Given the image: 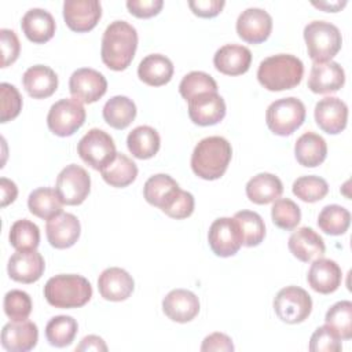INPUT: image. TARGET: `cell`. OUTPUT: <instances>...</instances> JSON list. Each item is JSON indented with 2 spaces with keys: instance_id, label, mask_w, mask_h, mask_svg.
<instances>
[{
  "instance_id": "cell-1",
  "label": "cell",
  "mask_w": 352,
  "mask_h": 352,
  "mask_svg": "<svg viewBox=\"0 0 352 352\" xmlns=\"http://www.w3.org/2000/svg\"><path fill=\"white\" fill-rule=\"evenodd\" d=\"M138 48V32L126 21L111 22L102 36V62L111 70H125Z\"/></svg>"
},
{
  "instance_id": "cell-2",
  "label": "cell",
  "mask_w": 352,
  "mask_h": 352,
  "mask_svg": "<svg viewBox=\"0 0 352 352\" xmlns=\"http://www.w3.org/2000/svg\"><path fill=\"white\" fill-rule=\"evenodd\" d=\"M232 147L221 136H208L197 143L191 154V169L204 180L220 179L231 161Z\"/></svg>"
},
{
  "instance_id": "cell-3",
  "label": "cell",
  "mask_w": 352,
  "mask_h": 352,
  "mask_svg": "<svg viewBox=\"0 0 352 352\" xmlns=\"http://www.w3.org/2000/svg\"><path fill=\"white\" fill-rule=\"evenodd\" d=\"M304 74L301 59L292 54L271 55L260 62L258 82L268 91H285L297 87Z\"/></svg>"
},
{
  "instance_id": "cell-4",
  "label": "cell",
  "mask_w": 352,
  "mask_h": 352,
  "mask_svg": "<svg viewBox=\"0 0 352 352\" xmlns=\"http://www.w3.org/2000/svg\"><path fill=\"white\" fill-rule=\"evenodd\" d=\"M44 297L55 308H80L91 300L92 286L82 275L60 274L47 280Z\"/></svg>"
},
{
  "instance_id": "cell-5",
  "label": "cell",
  "mask_w": 352,
  "mask_h": 352,
  "mask_svg": "<svg viewBox=\"0 0 352 352\" xmlns=\"http://www.w3.org/2000/svg\"><path fill=\"white\" fill-rule=\"evenodd\" d=\"M307 51L314 63L331 60L342 45L340 29L326 21H312L304 28Z\"/></svg>"
},
{
  "instance_id": "cell-6",
  "label": "cell",
  "mask_w": 352,
  "mask_h": 352,
  "mask_svg": "<svg viewBox=\"0 0 352 352\" xmlns=\"http://www.w3.org/2000/svg\"><path fill=\"white\" fill-rule=\"evenodd\" d=\"M305 106L294 98H282L272 102L265 111V122L270 131L279 136H289L305 121Z\"/></svg>"
},
{
  "instance_id": "cell-7",
  "label": "cell",
  "mask_w": 352,
  "mask_h": 352,
  "mask_svg": "<svg viewBox=\"0 0 352 352\" xmlns=\"http://www.w3.org/2000/svg\"><path fill=\"white\" fill-rule=\"evenodd\" d=\"M77 153L85 164L96 170H100L109 165L117 154L113 138L99 128L89 129L80 139Z\"/></svg>"
},
{
  "instance_id": "cell-8",
  "label": "cell",
  "mask_w": 352,
  "mask_h": 352,
  "mask_svg": "<svg viewBox=\"0 0 352 352\" xmlns=\"http://www.w3.org/2000/svg\"><path fill=\"white\" fill-rule=\"evenodd\" d=\"M274 311L285 323H301L311 315L312 298L302 287L286 286L276 293L274 298Z\"/></svg>"
},
{
  "instance_id": "cell-9",
  "label": "cell",
  "mask_w": 352,
  "mask_h": 352,
  "mask_svg": "<svg viewBox=\"0 0 352 352\" xmlns=\"http://www.w3.org/2000/svg\"><path fill=\"white\" fill-rule=\"evenodd\" d=\"M85 109L77 99H60L48 111L47 125L56 136H72L85 122Z\"/></svg>"
},
{
  "instance_id": "cell-10",
  "label": "cell",
  "mask_w": 352,
  "mask_h": 352,
  "mask_svg": "<svg viewBox=\"0 0 352 352\" xmlns=\"http://www.w3.org/2000/svg\"><path fill=\"white\" fill-rule=\"evenodd\" d=\"M55 190L63 205H80L91 191V177L84 168L70 164L59 172Z\"/></svg>"
},
{
  "instance_id": "cell-11",
  "label": "cell",
  "mask_w": 352,
  "mask_h": 352,
  "mask_svg": "<svg viewBox=\"0 0 352 352\" xmlns=\"http://www.w3.org/2000/svg\"><path fill=\"white\" fill-rule=\"evenodd\" d=\"M208 242L212 252L219 257H230L238 253L242 246V235L234 217L216 219L208 232Z\"/></svg>"
},
{
  "instance_id": "cell-12",
  "label": "cell",
  "mask_w": 352,
  "mask_h": 352,
  "mask_svg": "<svg viewBox=\"0 0 352 352\" xmlns=\"http://www.w3.org/2000/svg\"><path fill=\"white\" fill-rule=\"evenodd\" d=\"M69 91L81 103H94L107 91V81L102 73L91 67H81L73 72L69 80Z\"/></svg>"
},
{
  "instance_id": "cell-13",
  "label": "cell",
  "mask_w": 352,
  "mask_h": 352,
  "mask_svg": "<svg viewBox=\"0 0 352 352\" xmlns=\"http://www.w3.org/2000/svg\"><path fill=\"white\" fill-rule=\"evenodd\" d=\"M102 16V6L98 0H66L63 18L69 29L77 33L92 30Z\"/></svg>"
},
{
  "instance_id": "cell-14",
  "label": "cell",
  "mask_w": 352,
  "mask_h": 352,
  "mask_svg": "<svg viewBox=\"0 0 352 352\" xmlns=\"http://www.w3.org/2000/svg\"><path fill=\"white\" fill-rule=\"evenodd\" d=\"M272 30L271 15L258 7H250L242 11L236 19L238 36L250 44L264 43Z\"/></svg>"
},
{
  "instance_id": "cell-15",
  "label": "cell",
  "mask_w": 352,
  "mask_h": 352,
  "mask_svg": "<svg viewBox=\"0 0 352 352\" xmlns=\"http://www.w3.org/2000/svg\"><path fill=\"white\" fill-rule=\"evenodd\" d=\"M45 270V263L36 249L16 250L7 264L8 275L19 283H33L41 278Z\"/></svg>"
},
{
  "instance_id": "cell-16",
  "label": "cell",
  "mask_w": 352,
  "mask_h": 352,
  "mask_svg": "<svg viewBox=\"0 0 352 352\" xmlns=\"http://www.w3.org/2000/svg\"><path fill=\"white\" fill-rule=\"evenodd\" d=\"M315 121L318 126L329 133L337 135L342 132L348 121V106L336 96H326L315 104Z\"/></svg>"
},
{
  "instance_id": "cell-17",
  "label": "cell",
  "mask_w": 352,
  "mask_h": 352,
  "mask_svg": "<svg viewBox=\"0 0 352 352\" xmlns=\"http://www.w3.org/2000/svg\"><path fill=\"white\" fill-rule=\"evenodd\" d=\"M226 116V102L217 92H206L188 100V117L201 126L220 122Z\"/></svg>"
},
{
  "instance_id": "cell-18",
  "label": "cell",
  "mask_w": 352,
  "mask_h": 352,
  "mask_svg": "<svg viewBox=\"0 0 352 352\" xmlns=\"http://www.w3.org/2000/svg\"><path fill=\"white\" fill-rule=\"evenodd\" d=\"M38 341V329L30 320H11L3 326L1 346L8 352H28Z\"/></svg>"
},
{
  "instance_id": "cell-19",
  "label": "cell",
  "mask_w": 352,
  "mask_h": 352,
  "mask_svg": "<svg viewBox=\"0 0 352 352\" xmlns=\"http://www.w3.org/2000/svg\"><path fill=\"white\" fill-rule=\"evenodd\" d=\"M81 226L78 219L72 213H59L47 220L45 234L50 245L55 249H67L80 238Z\"/></svg>"
},
{
  "instance_id": "cell-20",
  "label": "cell",
  "mask_w": 352,
  "mask_h": 352,
  "mask_svg": "<svg viewBox=\"0 0 352 352\" xmlns=\"http://www.w3.org/2000/svg\"><path fill=\"white\" fill-rule=\"evenodd\" d=\"M164 314L173 322L187 323L199 312L198 297L186 289L170 290L162 300Z\"/></svg>"
},
{
  "instance_id": "cell-21",
  "label": "cell",
  "mask_w": 352,
  "mask_h": 352,
  "mask_svg": "<svg viewBox=\"0 0 352 352\" xmlns=\"http://www.w3.org/2000/svg\"><path fill=\"white\" fill-rule=\"evenodd\" d=\"M135 287L133 278L120 267L106 268L98 278L100 296L107 301L126 300Z\"/></svg>"
},
{
  "instance_id": "cell-22",
  "label": "cell",
  "mask_w": 352,
  "mask_h": 352,
  "mask_svg": "<svg viewBox=\"0 0 352 352\" xmlns=\"http://www.w3.org/2000/svg\"><path fill=\"white\" fill-rule=\"evenodd\" d=\"M341 279L342 272L340 265L334 260L323 257L314 260L307 275L308 285L320 294L336 292L341 285Z\"/></svg>"
},
{
  "instance_id": "cell-23",
  "label": "cell",
  "mask_w": 352,
  "mask_h": 352,
  "mask_svg": "<svg viewBox=\"0 0 352 352\" xmlns=\"http://www.w3.org/2000/svg\"><path fill=\"white\" fill-rule=\"evenodd\" d=\"M345 84L344 69L333 60L314 63L308 77V88L314 94L337 92Z\"/></svg>"
},
{
  "instance_id": "cell-24",
  "label": "cell",
  "mask_w": 352,
  "mask_h": 352,
  "mask_svg": "<svg viewBox=\"0 0 352 352\" xmlns=\"http://www.w3.org/2000/svg\"><path fill=\"white\" fill-rule=\"evenodd\" d=\"M250 63V50L238 44H226L220 47L213 56L214 67L226 76H241L249 70Z\"/></svg>"
},
{
  "instance_id": "cell-25",
  "label": "cell",
  "mask_w": 352,
  "mask_h": 352,
  "mask_svg": "<svg viewBox=\"0 0 352 352\" xmlns=\"http://www.w3.org/2000/svg\"><path fill=\"white\" fill-rule=\"evenodd\" d=\"M290 253L302 263L314 261L324 254L323 238L311 227H301L294 231L287 242Z\"/></svg>"
},
{
  "instance_id": "cell-26",
  "label": "cell",
  "mask_w": 352,
  "mask_h": 352,
  "mask_svg": "<svg viewBox=\"0 0 352 352\" xmlns=\"http://www.w3.org/2000/svg\"><path fill=\"white\" fill-rule=\"evenodd\" d=\"M23 88L33 99L50 98L58 88L56 73L44 65H34L26 69L22 76Z\"/></svg>"
},
{
  "instance_id": "cell-27",
  "label": "cell",
  "mask_w": 352,
  "mask_h": 352,
  "mask_svg": "<svg viewBox=\"0 0 352 352\" xmlns=\"http://www.w3.org/2000/svg\"><path fill=\"white\" fill-rule=\"evenodd\" d=\"M21 28L28 40L36 44L47 43L55 34L54 16L43 8H30L26 11L22 16Z\"/></svg>"
},
{
  "instance_id": "cell-28",
  "label": "cell",
  "mask_w": 352,
  "mask_h": 352,
  "mask_svg": "<svg viewBox=\"0 0 352 352\" xmlns=\"http://www.w3.org/2000/svg\"><path fill=\"white\" fill-rule=\"evenodd\" d=\"M172 60L161 54H150L138 66L139 78L150 87H161L170 81L173 76Z\"/></svg>"
},
{
  "instance_id": "cell-29",
  "label": "cell",
  "mask_w": 352,
  "mask_h": 352,
  "mask_svg": "<svg viewBox=\"0 0 352 352\" xmlns=\"http://www.w3.org/2000/svg\"><path fill=\"white\" fill-rule=\"evenodd\" d=\"M283 192L280 179L272 173H257L246 183L248 198L257 205H267L278 199Z\"/></svg>"
},
{
  "instance_id": "cell-30",
  "label": "cell",
  "mask_w": 352,
  "mask_h": 352,
  "mask_svg": "<svg viewBox=\"0 0 352 352\" xmlns=\"http://www.w3.org/2000/svg\"><path fill=\"white\" fill-rule=\"evenodd\" d=\"M294 155L300 165L315 168L326 160V140L315 132H305L297 139L294 144Z\"/></svg>"
},
{
  "instance_id": "cell-31",
  "label": "cell",
  "mask_w": 352,
  "mask_h": 352,
  "mask_svg": "<svg viewBox=\"0 0 352 352\" xmlns=\"http://www.w3.org/2000/svg\"><path fill=\"white\" fill-rule=\"evenodd\" d=\"M126 146L135 158L148 160L158 153L161 139L154 128L148 125H140L128 133Z\"/></svg>"
},
{
  "instance_id": "cell-32",
  "label": "cell",
  "mask_w": 352,
  "mask_h": 352,
  "mask_svg": "<svg viewBox=\"0 0 352 352\" xmlns=\"http://www.w3.org/2000/svg\"><path fill=\"white\" fill-rule=\"evenodd\" d=\"M63 202L55 188L38 187L29 194L28 208L32 214L43 220H50L62 213Z\"/></svg>"
},
{
  "instance_id": "cell-33",
  "label": "cell",
  "mask_w": 352,
  "mask_h": 352,
  "mask_svg": "<svg viewBox=\"0 0 352 352\" xmlns=\"http://www.w3.org/2000/svg\"><path fill=\"white\" fill-rule=\"evenodd\" d=\"M135 117L136 104L128 96H113L103 106V118L114 129H125Z\"/></svg>"
},
{
  "instance_id": "cell-34",
  "label": "cell",
  "mask_w": 352,
  "mask_h": 352,
  "mask_svg": "<svg viewBox=\"0 0 352 352\" xmlns=\"http://www.w3.org/2000/svg\"><path fill=\"white\" fill-rule=\"evenodd\" d=\"M103 180L111 187L122 188L135 182L138 176L136 164L122 153H117L114 160L100 169Z\"/></svg>"
},
{
  "instance_id": "cell-35",
  "label": "cell",
  "mask_w": 352,
  "mask_h": 352,
  "mask_svg": "<svg viewBox=\"0 0 352 352\" xmlns=\"http://www.w3.org/2000/svg\"><path fill=\"white\" fill-rule=\"evenodd\" d=\"M179 188L177 182L169 175L158 173L146 180L143 195L150 205L162 209Z\"/></svg>"
},
{
  "instance_id": "cell-36",
  "label": "cell",
  "mask_w": 352,
  "mask_h": 352,
  "mask_svg": "<svg viewBox=\"0 0 352 352\" xmlns=\"http://www.w3.org/2000/svg\"><path fill=\"white\" fill-rule=\"evenodd\" d=\"M78 324L73 316L58 315L48 320L45 326L47 341L56 348H65L74 341Z\"/></svg>"
},
{
  "instance_id": "cell-37",
  "label": "cell",
  "mask_w": 352,
  "mask_h": 352,
  "mask_svg": "<svg viewBox=\"0 0 352 352\" xmlns=\"http://www.w3.org/2000/svg\"><path fill=\"white\" fill-rule=\"evenodd\" d=\"M234 219L236 220L242 235V245L253 248L263 242L265 236V224L258 213L253 210H239L234 214Z\"/></svg>"
},
{
  "instance_id": "cell-38",
  "label": "cell",
  "mask_w": 352,
  "mask_h": 352,
  "mask_svg": "<svg viewBox=\"0 0 352 352\" xmlns=\"http://www.w3.org/2000/svg\"><path fill=\"white\" fill-rule=\"evenodd\" d=\"M327 324L341 340L352 338V302L348 300L331 305L324 316Z\"/></svg>"
},
{
  "instance_id": "cell-39",
  "label": "cell",
  "mask_w": 352,
  "mask_h": 352,
  "mask_svg": "<svg viewBox=\"0 0 352 352\" xmlns=\"http://www.w3.org/2000/svg\"><path fill=\"white\" fill-rule=\"evenodd\" d=\"M351 224V213L341 205H327L318 216L319 228L329 235H342Z\"/></svg>"
},
{
  "instance_id": "cell-40",
  "label": "cell",
  "mask_w": 352,
  "mask_h": 352,
  "mask_svg": "<svg viewBox=\"0 0 352 352\" xmlns=\"http://www.w3.org/2000/svg\"><path fill=\"white\" fill-rule=\"evenodd\" d=\"M8 239L16 250H32L40 243V230L33 221L21 219L11 226Z\"/></svg>"
},
{
  "instance_id": "cell-41",
  "label": "cell",
  "mask_w": 352,
  "mask_h": 352,
  "mask_svg": "<svg viewBox=\"0 0 352 352\" xmlns=\"http://www.w3.org/2000/svg\"><path fill=\"white\" fill-rule=\"evenodd\" d=\"M292 191L301 201L312 204L323 199L327 195L329 184L324 179L319 176L307 175V176H300L294 180L292 186Z\"/></svg>"
},
{
  "instance_id": "cell-42",
  "label": "cell",
  "mask_w": 352,
  "mask_h": 352,
  "mask_svg": "<svg viewBox=\"0 0 352 352\" xmlns=\"http://www.w3.org/2000/svg\"><path fill=\"white\" fill-rule=\"evenodd\" d=\"M179 92L183 99L188 102L198 95L206 92H217V82L205 72H190L182 78L179 84Z\"/></svg>"
},
{
  "instance_id": "cell-43",
  "label": "cell",
  "mask_w": 352,
  "mask_h": 352,
  "mask_svg": "<svg viewBox=\"0 0 352 352\" xmlns=\"http://www.w3.org/2000/svg\"><path fill=\"white\" fill-rule=\"evenodd\" d=\"M272 223L285 231L294 230L301 220V210L298 205L290 198H278L271 208Z\"/></svg>"
},
{
  "instance_id": "cell-44",
  "label": "cell",
  "mask_w": 352,
  "mask_h": 352,
  "mask_svg": "<svg viewBox=\"0 0 352 352\" xmlns=\"http://www.w3.org/2000/svg\"><path fill=\"white\" fill-rule=\"evenodd\" d=\"M4 312L6 315L15 322L26 320L32 312L33 304L30 296L23 290H10L4 296Z\"/></svg>"
},
{
  "instance_id": "cell-45",
  "label": "cell",
  "mask_w": 352,
  "mask_h": 352,
  "mask_svg": "<svg viewBox=\"0 0 352 352\" xmlns=\"http://www.w3.org/2000/svg\"><path fill=\"white\" fill-rule=\"evenodd\" d=\"M0 95H1L0 121L4 124L19 116L22 110V96L19 91L12 84H8V82L0 84Z\"/></svg>"
},
{
  "instance_id": "cell-46",
  "label": "cell",
  "mask_w": 352,
  "mask_h": 352,
  "mask_svg": "<svg viewBox=\"0 0 352 352\" xmlns=\"http://www.w3.org/2000/svg\"><path fill=\"white\" fill-rule=\"evenodd\" d=\"M194 205H195V201H194L192 194L179 188L175 192V195L170 198V201L161 210L172 219L182 220V219H187L192 214Z\"/></svg>"
},
{
  "instance_id": "cell-47",
  "label": "cell",
  "mask_w": 352,
  "mask_h": 352,
  "mask_svg": "<svg viewBox=\"0 0 352 352\" xmlns=\"http://www.w3.org/2000/svg\"><path fill=\"white\" fill-rule=\"evenodd\" d=\"M341 349V338L327 324L318 327L311 336L309 351L312 352H338Z\"/></svg>"
},
{
  "instance_id": "cell-48",
  "label": "cell",
  "mask_w": 352,
  "mask_h": 352,
  "mask_svg": "<svg viewBox=\"0 0 352 352\" xmlns=\"http://www.w3.org/2000/svg\"><path fill=\"white\" fill-rule=\"evenodd\" d=\"M0 43H1V67L12 65L21 52V43L18 36L11 29L0 30Z\"/></svg>"
},
{
  "instance_id": "cell-49",
  "label": "cell",
  "mask_w": 352,
  "mask_h": 352,
  "mask_svg": "<svg viewBox=\"0 0 352 352\" xmlns=\"http://www.w3.org/2000/svg\"><path fill=\"white\" fill-rule=\"evenodd\" d=\"M164 6L162 0H128L126 8L136 18H151L157 15Z\"/></svg>"
},
{
  "instance_id": "cell-50",
  "label": "cell",
  "mask_w": 352,
  "mask_h": 352,
  "mask_svg": "<svg viewBox=\"0 0 352 352\" xmlns=\"http://www.w3.org/2000/svg\"><path fill=\"white\" fill-rule=\"evenodd\" d=\"M226 3L223 0H192L188 1L191 11L199 18H213L219 15Z\"/></svg>"
},
{
  "instance_id": "cell-51",
  "label": "cell",
  "mask_w": 352,
  "mask_h": 352,
  "mask_svg": "<svg viewBox=\"0 0 352 352\" xmlns=\"http://www.w3.org/2000/svg\"><path fill=\"white\" fill-rule=\"evenodd\" d=\"M201 351L202 352H210V351L230 352V351H234V344H232V340L227 334L212 333L204 338Z\"/></svg>"
},
{
  "instance_id": "cell-52",
  "label": "cell",
  "mask_w": 352,
  "mask_h": 352,
  "mask_svg": "<svg viewBox=\"0 0 352 352\" xmlns=\"http://www.w3.org/2000/svg\"><path fill=\"white\" fill-rule=\"evenodd\" d=\"M76 351L78 352H89V351H96V352H106L107 351V345L103 341L102 337L91 334L84 337L80 344L76 346Z\"/></svg>"
},
{
  "instance_id": "cell-53",
  "label": "cell",
  "mask_w": 352,
  "mask_h": 352,
  "mask_svg": "<svg viewBox=\"0 0 352 352\" xmlns=\"http://www.w3.org/2000/svg\"><path fill=\"white\" fill-rule=\"evenodd\" d=\"M0 190H1V208H6L7 205L12 204L18 195V187L16 184L7 179L1 177L0 179Z\"/></svg>"
},
{
  "instance_id": "cell-54",
  "label": "cell",
  "mask_w": 352,
  "mask_h": 352,
  "mask_svg": "<svg viewBox=\"0 0 352 352\" xmlns=\"http://www.w3.org/2000/svg\"><path fill=\"white\" fill-rule=\"evenodd\" d=\"M315 7L318 8H322L324 11H331V12H337L340 8L345 7L346 1H333V3H329V1H323V3H312Z\"/></svg>"
}]
</instances>
